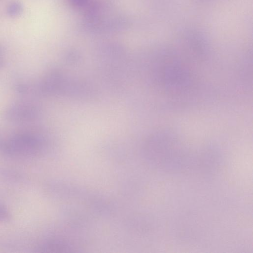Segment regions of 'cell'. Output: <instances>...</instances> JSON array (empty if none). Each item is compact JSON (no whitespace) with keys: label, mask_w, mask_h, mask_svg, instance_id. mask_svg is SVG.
Listing matches in <instances>:
<instances>
[{"label":"cell","mask_w":253,"mask_h":253,"mask_svg":"<svg viewBox=\"0 0 253 253\" xmlns=\"http://www.w3.org/2000/svg\"><path fill=\"white\" fill-rule=\"evenodd\" d=\"M84 28L97 34L122 31L129 24L127 18L114 4L105 0H93L84 11Z\"/></svg>","instance_id":"obj_1"},{"label":"cell","mask_w":253,"mask_h":253,"mask_svg":"<svg viewBox=\"0 0 253 253\" xmlns=\"http://www.w3.org/2000/svg\"><path fill=\"white\" fill-rule=\"evenodd\" d=\"M67 1L72 7L84 11L93 0H67Z\"/></svg>","instance_id":"obj_3"},{"label":"cell","mask_w":253,"mask_h":253,"mask_svg":"<svg viewBox=\"0 0 253 253\" xmlns=\"http://www.w3.org/2000/svg\"><path fill=\"white\" fill-rule=\"evenodd\" d=\"M6 13L11 18H15L21 15L23 11L22 4L18 1H13L6 7Z\"/></svg>","instance_id":"obj_2"}]
</instances>
